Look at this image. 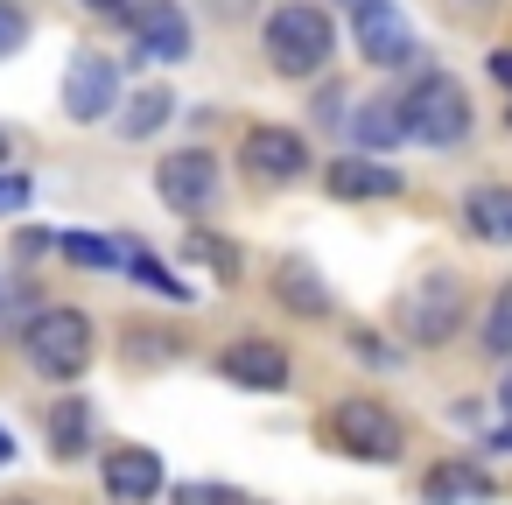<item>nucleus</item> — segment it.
Returning a JSON list of instances; mask_svg holds the SVG:
<instances>
[{"label":"nucleus","instance_id":"18","mask_svg":"<svg viewBox=\"0 0 512 505\" xmlns=\"http://www.w3.org/2000/svg\"><path fill=\"white\" fill-rule=\"evenodd\" d=\"M183 260H204V267H211L218 281H232V288H239V274H246L239 246H225V239H218V232H204V225H190V232H183Z\"/></svg>","mask_w":512,"mask_h":505},{"label":"nucleus","instance_id":"7","mask_svg":"<svg viewBox=\"0 0 512 505\" xmlns=\"http://www.w3.org/2000/svg\"><path fill=\"white\" fill-rule=\"evenodd\" d=\"M344 8H351V43L372 71H400L414 57V29L393 0H344Z\"/></svg>","mask_w":512,"mask_h":505},{"label":"nucleus","instance_id":"30","mask_svg":"<svg viewBox=\"0 0 512 505\" xmlns=\"http://www.w3.org/2000/svg\"><path fill=\"white\" fill-rule=\"evenodd\" d=\"M85 8H92V15H113V22H120V15H127V0H85Z\"/></svg>","mask_w":512,"mask_h":505},{"label":"nucleus","instance_id":"5","mask_svg":"<svg viewBox=\"0 0 512 505\" xmlns=\"http://www.w3.org/2000/svg\"><path fill=\"white\" fill-rule=\"evenodd\" d=\"M400 134L421 141V148H456V141L470 134V92H463V78L428 71V78L400 99Z\"/></svg>","mask_w":512,"mask_h":505},{"label":"nucleus","instance_id":"15","mask_svg":"<svg viewBox=\"0 0 512 505\" xmlns=\"http://www.w3.org/2000/svg\"><path fill=\"white\" fill-rule=\"evenodd\" d=\"M274 295H281V309H295V316H330V288L316 281L309 260H281V267H274Z\"/></svg>","mask_w":512,"mask_h":505},{"label":"nucleus","instance_id":"19","mask_svg":"<svg viewBox=\"0 0 512 505\" xmlns=\"http://www.w3.org/2000/svg\"><path fill=\"white\" fill-rule=\"evenodd\" d=\"M120 267H134V281H148V288H155L162 302H190V295H197L190 281H176V274H169V267H162V260L148 253V246H134V239L120 246Z\"/></svg>","mask_w":512,"mask_h":505},{"label":"nucleus","instance_id":"27","mask_svg":"<svg viewBox=\"0 0 512 505\" xmlns=\"http://www.w3.org/2000/svg\"><path fill=\"white\" fill-rule=\"evenodd\" d=\"M29 43V15L15 8V0H0V57H15Z\"/></svg>","mask_w":512,"mask_h":505},{"label":"nucleus","instance_id":"1","mask_svg":"<svg viewBox=\"0 0 512 505\" xmlns=\"http://www.w3.org/2000/svg\"><path fill=\"white\" fill-rule=\"evenodd\" d=\"M260 50L281 78H323L330 57H337V29H330V15L316 0H281L267 15V29H260Z\"/></svg>","mask_w":512,"mask_h":505},{"label":"nucleus","instance_id":"20","mask_svg":"<svg viewBox=\"0 0 512 505\" xmlns=\"http://www.w3.org/2000/svg\"><path fill=\"white\" fill-rule=\"evenodd\" d=\"M358 141H365V148L407 141V134H400V106H393V99H365V106H358Z\"/></svg>","mask_w":512,"mask_h":505},{"label":"nucleus","instance_id":"34","mask_svg":"<svg viewBox=\"0 0 512 505\" xmlns=\"http://www.w3.org/2000/svg\"><path fill=\"white\" fill-rule=\"evenodd\" d=\"M0 169H8V127H0Z\"/></svg>","mask_w":512,"mask_h":505},{"label":"nucleus","instance_id":"11","mask_svg":"<svg viewBox=\"0 0 512 505\" xmlns=\"http://www.w3.org/2000/svg\"><path fill=\"white\" fill-rule=\"evenodd\" d=\"M218 372H225L239 393H281V386H288V351H281L274 337H239V344H225Z\"/></svg>","mask_w":512,"mask_h":505},{"label":"nucleus","instance_id":"28","mask_svg":"<svg viewBox=\"0 0 512 505\" xmlns=\"http://www.w3.org/2000/svg\"><path fill=\"white\" fill-rule=\"evenodd\" d=\"M29 197H36V183H29L22 169H0V218H15Z\"/></svg>","mask_w":512,"mask_h":505},{"label":"nucleus","instance_id":"3","mask_svg":"<svg viewBox=\"0 0 512 505\" xmlns=\"http://www.w3.org/2000/svg\"><path fill=\"white\" fill-rule=\"evenodd\" d=\"M323 442L337 456H358V463H400L407 456V428L393 407H379L372 393H344L330 414H323Z\"/></svg>","mask_w":512,"mask_h":505},{"label":"nucleus","instance_id":"25","mask_svg":"<svg viewBox=\"0 0 512 505\" xmlns=\"http://www.w3.org/2000/svg\"><path fill=\"white\" fill-rule=\"evenodd\" d=\"M351 351H358V358H365V365H379V372H393V365H400V358H407V351H400V344H386V337H379V330H365V323H358V330H351Z\"/></svg>","mask_w":512,"mask_h":505},{"label":"nucleus","instance_id":"32","mask_svg":"<svg viewBox=\"0 0 512 505\" xmlns=\"http://www.w3.org/2000/svg\"><path fill=\"white\" fill-rule=\"evenodd\" d=\"M498 407H505V421H512V372H505V386H498Z\"/></svg>","mask_w":512,"mask_h":505},{"label":"nucleus","instance_id":"16","mask_svg":"<svg viewBox=\"0 0 512 505\" xmlns=\"http://www.w3.org/2000/svg\"><path fill=\"white\" fill-rule=\"evenodd\" d=\"M85 442H92V407H85L78 393H64V400L50 407V449L71 463V456H85Z\"/></svg>","mask_w":512,"mask_h":505},{"label":"nucleus","instance_id":"33","mask_svg":"<svg viewBox=\"0 0 512 505\" xmlns=\"http://www.w3.org/2000/svg\"><path fill=\"white\" fill-rule=\"evenodd\" d=\"M0 463H15V435L8 428H0Z\"/></svg>","mask_w":512,"mask_h":505},{"label":"nucleus","instance_id":"31","mask_svg":"<svg viewBox=\"0 0 512 505\" xmlns=\"http://www.w3.org/2000/svg\"><path fill=\"white\" fill-rule=\"evenodd\" d=\"M484 449H498V456H512V421H505V428H498V435H491Z\"/></svg>","mask_w":512,"mask_h":505},{"label":"nucleus","instance_id":"9","mask_svg":"<svg viewBox=\"0 0 512 505\" xmlns=\"http://www.w3.org/2000/svg\"><path fill=\"white\" fill-rule=\"evenodd\" d=\"M127 29H134V50L148 57V64H190V15L176 8V0H134V8L120 15Z\"/></svg>","mask_w":512,"mask_h":505},{"label":"nucleus","instance_id":"29","mask_svg":"<svg viewBox=\"0 0 512 505\" xmlns=\"http://www.w3.org/2000/svg\"><path fill=\"white\" fill-rule=\"evenodd\" d=\"M491 78L512 92V43H498V50H491Z\"/></svg>","mask_w":512,"mask_h":505},{"label":"nucleus","instance_id":"22","mask_svg":"<svg viewBox=\"0 0 512 505\" xmlns=\"http://www.w3.org/2000/svg\"><path fill=\"white\" fill-rule=\"evenodd\" d=\"M484 491V477L470 470V463H442L435 477H428V505H463V498H477Z\"/></svg>","mask_w":512,"mask_h":505},{"label":"nucleus","instance_id":"6","mask_svg":"<svg viewBox=\"0 0 512 505\" xmlns=\"http://www.w3.org/2000/svg\"><path fill=\"white\" fill-rule=\"evenodd\" d=\"M218 190H225V176H218V155H211V148H183V155H169V162L155 169V197H162L176 218H204V211L218 204Z\"/></svg>","mask_w":512,"mask_h":505},{"label":"nucleus","instance_id":"24","mask_svg":"<svg viewBox=\"0 0 512 505\" xmlns=\"http://www.w3.org/2000/svg\"><path fill=\"white\" fill-rule=\"evenodd\" d=\"M484 351H491V358H512V281L491 295V316H484Z\"/></svg>","mask_w":512,"mask_h":505},{"label":"nucleus","instance_id":"35","mask_svg":"<svg viewBox=\"0 0 512 505\" xmlns=\"http://www.w3.org/2000/svg\"><path fill=\"white\" fill-rule=\"evenodd\" d=\"M505 127H512V113H505Z\"/></svg>","mask_w":512,"mask_h":505},{"label":"nucleus","instance_id":"23","mask_svg":"<svg viewBox=\"0 0 512 505\" xmlns=\"http://www.w3.org/2000/svg\"><path fill=\"white\" fill-rule=\"evenodd\" d=\"M57 253L78 260V267H120V246H113V239H92V232H64Z\"/></svg>","mask_w":512,"mask_h":505},{"label":"nucleus","instance_id":"17","mask_svg":"<svg viewBox=\"0 0 512 505\" xmlns=\"http://www.w3.org/2000/svg\"><path fill=\"white\" fill-rule=\"evenodd\" d=\"M169 113H176V99H169L162 85H148V92H134V99H127L120 134H127V141H148V134H162V127H169Z\"/></svg>","mask_w":512,"mask_h":505},{"label":"nucleus","instance_id":"14","mask_svg":"<svg viewBox=\"0 0 512 505\" xmlns=\"http://www.w3.org/2000/svg\"><path fill=\"white\" fill-rule=\"evenodd\" d=\"M463 232L477 246H512V190L505 183H477L463 197Z\"/></svg>","mask_w":512,"mask_h":505},{"label":"nucleus","instance_id":"4","mask_svg":"<svg viewBox=\"0 0 512 505\" xmlns=\"http://www.w3.org/2000/svg\"><path fill=\"white\" fill-rule=\"evenodd\" d=\"M92 351H99V337H92V316L85 309H36L29 323H22V358L43 372V379H78L85 365H92Z\"/></svg>","mask_w":512,"mask_h":505},{"label":"nucleus","instance_id":"36","mask_svg":"<svg viewBox=\"0 0 512 505\" xmlns=\"http://www.w3.org/2000/svg\"><path fill=\"white\" fill-rule=\"evenodd\" d=\"M246 505H253V498H246Z\"/></svg>","mask_w":512,"mask_h":505},{"label":"nucleus","instance_id":"12","mask_svg":"<svg viewBox=\"0 0 512 505\" xmlns=\"http://www.w3.org/2000/svg\"><path fill=\"white\" fill-rule=\"evenodd\" d=\"M106 498L113 505H148V498H162V456L148 449V442H127V449H106Z\"/></svg>","mask_w":512,"mask_h":505},{"label":"nucleus","instance_id":"21","mask_svg":"<svg viewBox=\"0 0 512 505\" xmlns=\"http://www.w3.org/2000/svg\"><path fill=\"white\" fill-rule=\"evenodd\" d=\"M176 351H183V337H169L162 323H134V330H127V358H134V365H169Z\"/></svg>","mask_w":512,"mask_h":505},{"label":"nucleus","instance_id":"26","mask_svg":"<svg viewBox=\"0 0 512 505\" xmlns=\"http://www.w3.org/2000/svg\"><path fill=\"white\" fill-rule=\"evenodd\" d=\"M176 505H246V491H232V484H176Z\"/></svg>","mask_w":512,"mask_h":505},{"label":"nucleus","instance_id":"13","mask_svg":"<svg viewBox=\"0 0 512 505\" xmlns=\"http://www.w3.org/2000/svg\"><path fill=\"white\" fill-rule=\"evenodd\" d=\"M323 190H330V197H344V204H379V197H400V190H407V176H400V169H386V162H372V155H344V162H330V169H323Z\"/></svg>","mask_w":512,"mask_h":505},{"label":"nucleus","instance_id":"2","mask_svg":"<svg viewBox=\"0 0 512 505\" xmlns=\"http://www.w3.org/2000/svg\"><path fill=\"white\" fill-rule=\"evenodd\" d=\"M463 316H470V288H463V274H449V267H428V274L407 281V295H400V330H407V344H421V351L456 344V337H463Z\"/></svg>","mask_w":512,"mask_h":505},{"label":"nucleus","instance_id":"8","mask_svg":"<svg viewBox=\"0 0 512 505\" xmlns=\"http://www.w3.org/2000/svg\"><path fill=\"white\" fill-rule=\"evenodd\" d=\"M113 106H120V71H113V57L78 50V57L64 64V113H71V127H99Z\"/></svg>","mask_w":512,"mask_h":505},{"label":"nucleus","instance_id":"10","mask_svg":"<svg viewBox=\"0 0 512 505\" xmlns=\"http://www.w3.org/2000/svg\"><path fill=\"white\" fill-rule=\"evenodd\" d=\"M239 169H253L260 183H295V176L309 169V141H302L295 127H246Z\"/></svg>","mask_w":512,"mask_h":505}]
</instances>
